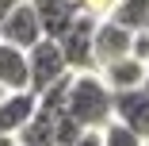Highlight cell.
Here are the masks:
<instances>
[{
	"instance_id": "6da1fadb",
	"label": "cell",
	"mask_w": 149,
	"mask_h": 146,
	"mask_svg": "<svg viewBox=\"0 0 149 146\" xmlns=\"http://www.w3.org/2000/svg\"><path fill=\"white\" fill-rule=\"evenodd\" d=\"M65 111L84 131H107L115 123V92L103 85L100 73H73Z\"/></svg>"
},
{
	"instance_id": "7a4b0ae2",
	"label": "cell",
	"mask_w": 149,
	"mask_h": 146,
	"mask_svg": "<svg viewBox=\"0 0 149 146\" xmlns=\"http://www.w3.org/2000/svg\"><path fill=\"white\" fill-rule=\"evenodd\" d=\"M27 66H31V92L35 96H46L50 89H57L61 81L73 77L65 54H61V42H50V39H42L27 54Z\"/></svg>"
},
{
	"instance_id": "3957f363",
	"label": "cell",
	"mask_w": 149,
	"mask_h": 146,
	"mask_svg": "<svg viewBox=\"0 0 149 146\" xmlns=\"http://www.w3.org/2000/svg\"><path fill=\"white\" fill-rule=\"evenodd\" d=\"M42 39L46 35H42V23H38V12H35L31 0H27V4H15L0 19V42H8V46L23 50V54H31Z\"/></svg>"
},
{
	"instance_id": "277c9868",
	"label": "cell",
	"mask_w": 149,
	"mask_h": 146,
	"mask_svg": "<svg viewBox=\"0 0 149 146\" xmlns=\"http://www.w3.org/2000/svg\"><path fill=\"white\" fill-rule=\"evenodd\" d=\"M134 54V35L123 31L118 23L111 19H100L96 27V46H92V58H96V73L118 66V62H126V58Z\"/></svg>"
},
{
	"instance_id": "5b68a950",
	"label": "cell",
	"mask_w": 149,
	"mask_h": 146,
	"mask_svg": "<svg viewBox=\"0 0 149 146\" xmlns=\"http://www.w3.org/2000/svg\"><path fill=\"white\" fill-rule=\"evenodd\" d=\"M31 4H35V12H38L42 35H46L50 42H61L73 27H77V19L88 16L80 0H31Z\"/></svg>"
},
{
	"instance_id": "8992f818",
	"label": "cell",
	"mask_w": 149,
	"mask_h": 146,
	"mask_svg": "<svg viewBox=\"0 0 149 146\" xmlns=\"http://www.w3.org/2000/svg\"><path fill=\"white\" fill-rule=\"evenodd\" d=\"M96 27H100V19L80 16V19H77V27L61 39V54H65V62H69V69H73V73H96V58H92Z\"/></svg>"
},
{
	"instance_id": "52a82bcc",
	"label": "cell",
	"mask_w": 149,
	"mask_h": 146,
	"mask_svg": "<svg viewBox=\"0 0 149 146\" xmlns=\"http://www.w3.org/2000/svg\"><path fill=\"white\" fill-rule=\"evenodd\" d=\"M115 123L126 127L130 135H138L141 142H149V92H123L115 96Z\"/></svg>"
},
{
	"instance_id": "ba28073f",
	"label": "cell",
	"mask_w": 149,
	"mask_h": 146,
	"mask_svg": "<svg viewBox=\"0 0 149 146\" xmlns=\"http://www.w3.org/2000/svg\"><path fill=\"white\" fill-rule=\"evenodd\" d=\"M35 111H38V96L35 92H8L0 100V135L19 138V131L35 119Z\"/></svg>"
},
{
	"instance_id": "9c48e42d",
	"label": "cell",
	"mask_w": 149,
	"mask_h": 146,
	"mask_svg": "<svg viewBox=\"0 0 149 146\" xmlns=\"http://www.w3.org/2000/svg\"><path fill=\"white\" fill-rule=\"evenodd\" d=\"M0 89L4 92H31V66L27 54L0 42Z\"/></svg>"
},
{
	"instance_id": "30bf717a",
	"label": "cell",
	"mask_w": 149,
	"mask_h": 146,
	"mask_svg": "<svg viewBox=\"0 0 149 146\" xmlns=\"http://www.w3.org/2000/svg\"><path fill=\"white\" fill-rule=\"evenodd\" d=\"M145 66L141 62H134V58H126V62H118V66H111V69H103L100 77H103V85L115 92V96H123V92H138V89H145Z\"/></svg>"
},
{
	"instance_id": "8fae6325",
	"label": "cell",
	"mask_w": 149,
	"mask_h": 146,
	"mask_svg": "<svg viewBox=\"0 0 149 146\" xmlns=\"http://www.w3.org/2000/svg\"><path fill=\"white\" fill-rule=\"evenodd\" d=\"M107 19L130 35H141V31H149V0H118Z\"/></svg>"
},
{
	"instance_id": "7c38bea8",
	"label": "cell",
	"mask_w": 149,
	"mask_h": 146,
	"mask_svg": "<svg viewBox=\"0 0 149 146\" xmlns=\"http://www.w3.org/2000/svg\"><path fill=\"white\" fill-rule=\"evenodd\" d=\"M103 146H145L138 135H130L126 127H118V123H111L107 131H103Z\"/></svg>"
},
{
	"instance_id": "4fadbf2b",
	"label": "cell",
	"mask_w": 149,
	"mask_h": 146,
	"mask_svg": "<svg viewBox=\"0 0 149 146\" xmlns=\"http://www.w3.org/2000/svg\"><path fill=\"white\" fill-rule=\"evenodd\" d=\"M134 62H141L145 69H149V31H141V35H134Z\"/></svg>"
},
{
	"instance_id": "5bb4252c",
	"label": "cell",
	"mask_w": 149,
	"mask_h": 146,
	"mask_svg": "<svg viewBox=\"0 0 149 146\" xmlns=\"http://www.w3.org/2000/svg\"><path fill=\"white\" fill-rule=\"evenodd\" d=\"M77 146H103V131H88V135H84Z\"/></svg>"
},
{
	"instance_id": "9a60e30c",
	"label": "cell",
	"mask_w": 149,
	"mask_h": 146,
	"mask_svg": "<svg viewBox=\"0 0 149 146\" xmlns=\"http://www.w3.org/2000/svg\"><path fill=\"white\" fill-rule=\"evenodd\" d=\"M15 4H27V0H0V19H4V16H8Z\"/></svg>"
},
{
	"instance_id": "2e32d148",
	"label": "cell",
	"mask_w": 149,
	"mask_h": 146,
	"mask_svg": "<svg viewBox=\"0 0 149 146\" xmlns=\"http://www.w3.org/2000/svg\"><path fill=\"white\" fill-rule=\"evenodd\" d=\"M0 146H15V138H8V135H0Z\"/></svg>"
},
{
	"instance_id": "e0dca14e",
	"label": "cell",
	"mask_w": 149,
	"mask_h": 146,
	"mask_svg": "<svg viewBox=\"0 0 149 146\" xmlns=\"http://www.w3.org/2000/svg\"><path fill=\"white\" fill-rule=\"evenodd\" d=\"M145 92H149V73H145Z\"/></svg>"
},
{
	"instance_id": "ac0fdd59",
	"label": "cell",
	"mask_w": 149,
	"mask_h": 146,
	"mask_svg": "<svg viewBox=\"0 0 149 146\" xmlns=\"http://www.w3.org/2000/svg\"><path fill=\"white\" fill-rule=\"evenodd\" d=\"M4 96H8V92H4V89H0V100H4Z\"/></svg>"
},
{
	"instance_id": "d6986e66",
	"label": "cell",
	"mask_w": 149,
	"mask_h": 146,
	"mask_svg": "<svg viewBox=\"0 0 149 146\" xmlns=\"http://www.w3.org/2000/svg\"><path fill=\"white\" fill-rule=\"evenodd\" d=\"M145 146H149V142H145Z\"/></svg>"
}]
</instances>
